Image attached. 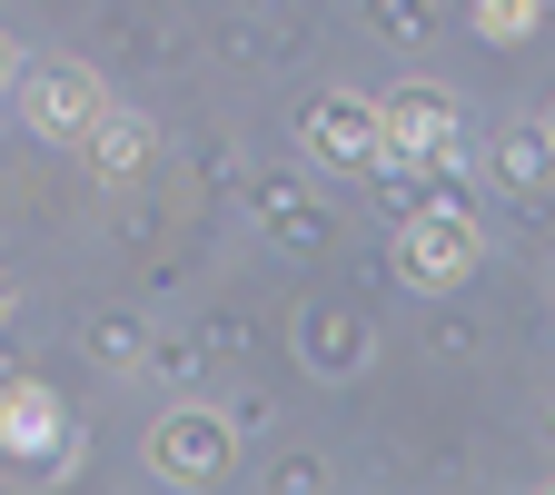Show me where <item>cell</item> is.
Listing matches in <instances>:
<instances>
[{"mask_svg": "<svg viewBox=\"0 0 555 495\" xmlns=\"http://www.w3.org/2000/svg\"><path fill=\"white\" fill-rule=\"evenodd\" d=\"M169 437H179V446H169L179 466H208V456H219V446H208V437H219V427H198V416H189V427H169Z\"/></svg>", "mask_w": 555, "mask_h": 495, "instance_id": "obj_1", "label": "cell"}, {"mask_svg": "<svg viewBox=\"0 0 555 495\" xmlns=\"http://www.w3.org/2000/svg\"><path fill=\"white\" fill-rule=\"evenodd\" d=\"M0 69H11V50H0Z\"/></svg>", "mask_w": 555, "mask_h": 495, "instance_id": "obj_2", "label": "cell"}]
</instances>
